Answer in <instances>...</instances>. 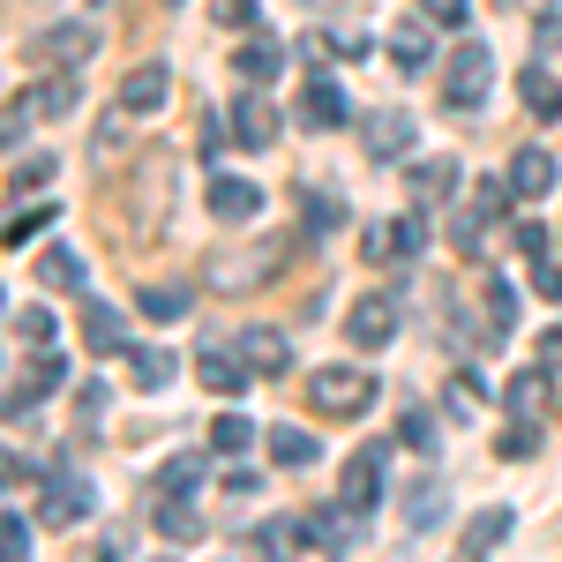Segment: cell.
I'll use <instances>...</instances> for the list:
<instances>
[{
    "label": "cell",
    "mask_w": 562,
    "mask_h": 562,
    "mask_svg": "<svg viewBox=\"0 0 562 562\" xmlns=\"http://www.w3.org/2000/svg\"><path fill=\"white\" fill-rule=\"evenodd\" d=\"M90 53H98V31H90V23H60V31H45V38H38V60H68V68H83Z\"/></svg>",
    "instance_id": "18"
},
{
    "label": "cell",
    "mask_w": 562,
    "mask_h": 562,
    "mask_svg": "<svg viewBox=\"0 0 562 562\" xmlns=\"http://www.w3.org/2000/svg\"><path fill=\"white\" fill-rule=\"evenodd\" d=\"M278 68H285V53L270 38H248V45H233V76L248 90H262V83H278Z\"/></svg>",
    "instance_id": "16"
},
{
    "label": "cell",
    "mask_w": 562,
    "mask_h": 562,
    "mask_svg": "<svg viewBox=\"0 0 562 562\" xmlns=\"http://www.w3.org/2000/svg\"><path fill=\"white\" fill-rule=\"evenodd\" d=\"M203 487V458H173V465H158V495H195Z\"/></svg>",
    "instance_id": "34"
},
{
    "label": "cell",
    "mask_w": 562,
    "mask_h": 562,
    "mask_svg": "<svg viewBox=\"0 0 562 562\" xmlns=\"http://www.w3.org/2000/svg\"><path fill=\"white\" fill-rule=\"evenodd\" d=\"M301 225L315 233V240H330V233L346 225V203H338V195H323V188H315V195L301 188Z\"/></svg>",
    "instance_id": "24"
},
{
    "label": "cell",
    "mask_w": 562,
    "mask_h": 562,
    "mask_svg": "<svg viewBox=\"0 0 562 562\" xmlns=\"http://www.w3.org/2000/svg\"><path fill=\"white\" fill-rule=\"evenodd\" d=\"M173 368H180V360L166 346H135L128 352V383L135 390H166V383H173Z\"/></svg>",
    "instance_id": "21"
},
{
    "label": "cell",
    "mask_w": 562,
    "mask_h": 562,
    "mask_svg": "<svg viewBox=\"0 0 562 562\" xmlns=\"http://www.w3.org/2000/svg\"><path fill=\"white\" fill-rule=\"evenodd\" d=\"M397 435H405L413 450H435V420H428V413H405V428H397Z\"/></svg>",
    "instance_id": "43"
},
{
    "label": "cell",
    "mask_w": 562,
    "mask_h": 562,
    "mask_svg": "<svg viewBox=\"0 0 562 562\" xmlns=\"http://www.w3.org/2000/svg\"><path fill=\"white\" fill-rule=\"evenodd\" d=\"M307 397H315L323 420H360L383 390H375V375H360V368H315L307 375Z\"/></svg>",
    "instance_id": "1"
},
{
    "label": "cell",
    "mask_w": 562,
    "mask_h": 562,
    "mask_svg": "<svg viewBox=\"0 0 562 562\" xmlns=\"http://www.w3.org/2000/svg\"><path fill=\"white\" fill-rule=\"evenodd\" d=\"M487 83H495V53H487V38H465L450 53V68H442V98L458 113H473L480 98H487Z\"/></svg>",
    "instance_id": "2"
},
{
    "label": "cell",
    "mask_w": 562,
    "mask_h": 562,
    "mask_svg": "<svg viewBox=\"0 0 562 562\" xmlns=\"http://www.w3.org/2000/svg\"><path fill=\"white\" fill-rule=\"evenodd\" d=\"M548 188H555V158H548V150H518V158H510V195L532 203V195H548Z\"/></svg>",
    "instance_id": "19"
},
{
    "label": "cell",
    "mask_w": 562,
    "mask_h": 562,
    "mask_svg": "<svg viewBox=\"0 0 562 562\" xmlns=\"http://www.w3.org/2000/svg\"><path fill=\"white\" fill-rule=\"evenodd\" d=\"M90 510H98V495H90V480H83V473H45L38 518L53 525V532H76V525H90Z\"/></svg>",
    "instance_id": "4"
},
{
    "label": "cell",
    "mask_w": 562,
    "mask_h": 562,
    "mask_svg": "<svg viewBox=\"0 0 562 562\" xmlns=\"http://www.w3.org/2000/svg\"><path fill=\"white\" fill-rule=\"evenodd\" d=\"M256 442V428L240 420V413H217V428H211V450H248Z\"/></svg>",
    "instance_id": "35"
},
{
    "label": "cell",
    "mask_w": 562,
    "mask_h": 562,
    "mask_svg": "<svg viewBox=\"0 0 562 562\" xmlns=\"http://www.w3.org/2000/svg\"><path fill=\"white\" fill-rule=\"evenodd\" d=\"M532 293H540V301H562V262L532 256Z\"/></svg>",
    "instance_id": "40"
},
{
    "label": "cell",
    "mask_w": 562,
    "mask_h": 562,
    "mask_svg": "<svg viewBox=\"0 0 562 562\" xmlns=\"http://www.w3.org/2000/svg\"><path fill=\"white\" fill-rule=\"evenodd\" d=\"M338 503H346V510H360V518H368V510L383 503V450H352V458H346Z\"/></svg>",
    "instance_id": "6"
},
{
    "label": "cell",
    "mask_w": 562,
    "mask_h": 562,
    "mask_svg": "<svg viewBox=\"0 0 562 562\" xmlns=\"http://www.w3.org/2000/svg\"><path fill=\"white\" fill-rule=\"evenodd\" d=\"M346 338H352L360 352H383L390 338H397V301H390V293H368V301H352Z\"/></svg>",
    "instance_id": "5"
},
{
    "label": "cell",
    "mask_w": 562,
    "mask_h": 562,
    "mask_svg": "<svg viewBox=\"0 0 562 562\" xmlns=\"http://www.w3.org/2000/svg\"><path fill=\"white\" fill-rule=\"evenodd\" d=\"M15 330H23V346H53V315H45V307H23Z\"/></svg>",
    "instance_id": "39"
},
{
    "label": "cell",
    "mask_w": 562,
    "mask_h": 562,
    "mask_svg": "<svg viewBox=\"0 0 562 562\" xmlns=\"http://www.w3.org/2000/svg\"><path fill=\"white\" fill-rule=\"evenodd\" d=\"M211 217H225V225H248V217H262V188L240 173H217L211 180Z\"/></svg>",
    "instance_id": "10"
},
{
    "label": "cell",
    "mask_w": 562,
    "mask_h": 562,
    "mask_svg": "<svg viewBox=\"0 0 562 562\" xmlns=\"http://www.w3.org/2000/svg\"><path fill=\"white\" fill-rule=\"evenodd\" d=\"M158 532H166V540H203L195 503H188V495H158Z\"/></svg>",
    "instance_id": "25"
},
{
    "label": "cell",
    "mask_w": 562,
    "mask_h": 562,
    "mask_svg": "<svg viewBox=\"0 0 562 562\" xmlns=\"http://www.w3.org/2000/svg\"><path fill=\"white\" fill-rule=\"evenodd\" d=\"M420 248H428V217H368V233H360L368 262H413Z\"/></svg>",
    "instance_id": "3"
},
{
    "label": "cell",
    "mask_w": 562,
    "mask_h": 562,
    "mask_svg": "<svg viewBox=\"0 0 562 562\" xmlns=\"http://www.w3.org/2000/svg\"><path fill=\"white\" fill-rule=\"evenodd\" d=\"M487 315H495V330H510V323H518V293H510L503 278H487Z\"/></svg>",
    "instance_id": "38"
},
{
    "label": "cell",
    "mask_w": 562,
    "mask_h": 562,
    "mask_svg": "<svg viewBox=\"0 0 562 562\" xmlns=\"http://www.w3.org/2000/svg\"><path fill=\"white\" fill-rule=\"evenodd\" d=\"M53 217H60V211H45V203H31V211L0 217V240H8V248H23V240H38V233L53 225Z\"/></svg>",
    "instance_id": "30"
},
{
    "label": "cell",
    "mask_w": 562,
    "mask_h": 562,
    "mask_svg": "<svg viewBox=\"0 0 562 562\" xmlns=\"http://www.w3.org/2000/svg\"><path fill=\"white\" fill-rule=\"evenodd\" d=\"M262 442H270V458H278V465H315V458H323L307 428H270Z\"/></svg>",
    "instance_id": "27"
},
{
    "label": "cell",
    "mask_w": 562,
    "mask_h": 562,
    "mask_svg": "<svg viewBox=\"0 0 562 562\" xmlns=\"http://www.w3.org/2000/svg\"><path fill=\"white\" fill-rule=\"evenodd\" d=\"M352 518H360V510H346V503L301 510V540H315L323 555H346V548H352Z\"/></svg>",
    "instance_id": "9"
},
{
    "label": "cell",
    "mask_w": 562,
    "mask_h": 562,
    "mask_svg": "<svg viewBox=\"0 0 562 562\" xmlns=\"http://www.w3.org/2000/svg\"><path fill=\"white\" fill-rule=\"evenodd\" d=\"M420 15L442 23V31H465V0H420Z\"/></svg>",
    "instance_id": "41"
},
{
    "label": "cell",
    "mask_w": 562,
    "mask_h": 562,
    "mask_svg": "<svg viewBox=\"0 0 562 562\" xmlns=\"http://www.w3.org/2000/svg\"><path fill=\"white\" fill-rule=\"evenodd\" d=\"M346 113H352L346 83H330V76H307V83H301V128H315V135H323V128H346Z\"/></svg>",
    "instance_id": "7"
},
{
    "label": "cell",
    "mask_w": 562,
    "mask_h": 562,
    "mask_svg": "<svg viewBox=\"0 0 562 562\" xmlns=\"http://www.w3.org/2000/svg\"><path fill=\"white\" fill-rule=\"evenodd\" d=\"M540 397H548V368H525V375H510V390H503L510 413H540Z\"/></svg>",
    "instance_id": "31"
},
{
    "label": "cell",
    "mask_w": 562,
    "mask_h": 562,
    "mask_svg": "<svg viewBox=\"0 0 562 562\" xmlns=\"http://www.w3.org/2000/svg\"><path fill=\"white\" fill-rule=\"evenodd\" d=\"M233 352L248 360V375H285V368H293V346H285V330H270V323L240 330V338H233Z\"/></svg>",
    "instance_id": "8"
},
{
    "label": "cell",
    "mask_w": 562,
    "mask_h": 562,
    "mask_svg": "<svg viewBox=\"0 0 562 562\" xmlns=\"http://www.w3.org/2000/svg\"><path fill=\"white\" fill-rule=\"evenodd\" d=\"M487 225H495V217L480 211V203H465V211H450V248H458V256L473 262V256H480V240H487Z\"/></svg>",
    "instance_id": "26"
},
{
    "label": "cell",
    "mask_w": 562,
    "mask_h": 562,
    "mask_svg": "<svg viewBox=\"0 0 562 562\" xmlns=\"http://www.w3.org/2000/svg\"><path fill=\"white\" fill-rule=\"evenodd\" d=\"M518 98H525V113H532V121H548V128L562 121V83L548 76V68H540V60H532V68L518 76Z\"/></svg>",
    "instance_id": "17"
},
{
    "label": "cell",
    "mask_w": 562,
    "mask_h": 562,
    "mask_svg": "<svg viewBox=\"0 0 562 562\" xmlns=\"http://www.w3.org/2000/svg\"><path fill=\"white\" fill-rule=\"evenodd\" d=\"M540 53H562V15H540Z\"/></svg>",
    "instance_id": "46"
},
{
    "label": "cell",
    "mask_w": 562,
    "mask_h": 562,
    "mask_svg": "<svg viewBox=\"0 0 562 562\" xmlns=\"http://www.w3.org/2000/svg\"><path fill=\"white\" fill-rule=\"evenodd\" d=\"M38 285H53V293H83V256H76V248H45L38 256Z\"/></svg>",
    "instance_id": "22"
},
{
    "label": "cell",
    "mask_w": 562,
    "mask_h": 562,
    "mask_svg": "<svg viewBox=\"0 0 562 562\" xmlns=\"http://www.w3.org/2000/svg\"><path fill=\"white\" fill-rule=\"evenodd\" d=\"M0 562H31V525L0 518Z\"/></svg>",
    "instance_id": "36"
},
{
    "label": "cell",
    "mask_w": 562,
    "mask_h": 562,
    "mask_svg": "<svg viewBox=\"0 0 562 562\" xmlns=\"http://www.w3.org/2000/svg\"><path fill=\"white\" fill-rule=\"evenodd\" d=\"M390 60H397L405 76H420V68H428V15H420V23H397V31H390Z\"/></svg>",
    "instance_id": "23"
},
{
    "label": "cell",
    "mask_w": 562,
    "mask_h": 562,
    "mask_svg": "<svg viewBox=\"0 0 562 562\" xmlns=\"http://www.w3.org/2000/svg\"><path fill=\"white\" fill-rule=\"evenodd\" d=\"M195 375H203L211 397H240V390H248V360L225 352V346H203V352H195Z\"/></svg>",
    "instance_id": "12"
},
{
    "label": "cell",
    "mask_w": 562,
    "mask_h": 562,
    "mask_svg": "<svg viewBox=\"0 0 562 562\" xmlns=\"http://www.w3.org/2000/svg\"><path fill=\"white\" fill-rule=\"evenodd\" d=\"M518 248H525V256H548V225H532V217H525V225H518Z\"/></svg>",
    "instance_id": "44"
},
{
    "label": "cell",
    "mask_w": 562,
    "mask_h": 562,
    "mask_svg": "<svg viewBox=\"0 0 562 562\" xmlns=\"http://www.w3.org/2000/svg\"><path fill=\"white\" fill-rule=\"evenodd\" d=\"M532 450H540V428H532V420H518V428H503V458H510V465H525Z\"/></svg>",
    "instance_id": "37"
},
{
    "label": "cell",
    "mask_w": 562,
    "mask_h": 562,
    "mask_svg": "<svg viewBox=\"0 0 562 562\" xmlns=\"http://www.w3.org/2000/svg\"><path fill=\"white\" fill-rule=\"evenodd\" d=\"M83 346L90 352H128V315L113 301H83Z\"/></svg>",
    "instance_id": "14"
},
{
    "label": "cell",
    "mask_w": 562,
    "mask_h": 562,
    "mask_svg": "<svg viewBox=\"0 0 562 562\" xmlns=\"http://www.w3.org/2000/svg\"><path fill=\"white\" fill-rule=\"evenodd\" d=\"M217 15L225 23H256V0H217Z\"/></svg>",
    "instance_id": "45"
},
{
    "label": "cell",
    "mask_w": 562,
    "mask_h": 562,
    "mask_svg": "<svg viewBox=\"0 0 562 562\" xmlns=\"http://www.w3.org/2000/svg\"><path fill=\"white\" fill-rule=\"evenodd\" d=\"M510 540V510H480L473 525H465V548H458V562H480V555H495Z\"/></svg>",
    "instance_id": "20"
},
{
    "label": "cell",
    "mask_w": 562,
    "mask_h": 562,
    "mask_svg": "<svg viewBox=\"0 0 562 562\" xmlns=\"http://www.w3.org/2000/svg\"><path fill=\"white\" fill-rule=\"evenodd\" d=\"M450 188H458V166H450V158H428V166H413V195H420V203H442Z\"/></svg>",
    "instance_id": "29"
},
{
    "label": "cell",
    "mask_w": 562,
    "mask_h": 562,
    "mask_svg": "<svg viewBox=\"0 0 562 562\" xmlns=\"http://www.w3.org/2000/svg\"><path fill=\"white\" fill-rule=\"evenodd\" d=\"M166 90H173V68H166V60H143V68L121 76V105H128V113H158Z\"/></svg>",
    "instance_id": "11"
},
{
    "label": "cell",
    "mask_w": 562,
    "mask_h": 562,
    "mask_svg": "<svg viewBox=\"0 0 562 562\" xmlns=\"http://www.w3.org/2000/svg\"><path fill=\"white\" fill-rule=\"evenodd\" d=\"M135 307H143L150 323H173L180 307H188V285H135Z\"/></svg>",
    "instance_id": "28"
},
{
    "label": "cell",
    "mask_w": 562,
    "mask_h": 562,
    "mask_svg": "<svg viewBox=\"0 0 562 562\" xmlns=\"http://www.w3.org/2000/svg\"><path fill=\"white\" fill-rule=\"evenodd\" d=\"M360 143H368V158H405L413 150V113H368V128H360Z\"/></svg>",
    "instance_id": "13"
},
{
    "label": "cell",
    "mask_w": 562,
    "mask_h": 562,
    "mask_svg": "<svg viewBox=\"0 0 562 562\" xmlns=\"http://www.w3.org/2000/svg\"><path fill=\"white\" fill-rule=\"evenodd\" d=\"M233 135H240V143H248V150H270V143H278V105H270V98H256V90H248V98H240V105H233Z\"/></svg>",
    "instance_id": "15"
},
{
    "label": "cell",
    "mask_w": 562,
    "mask_h": 562,
    "mask_svg": "<svg viewBox=\"0 0 562 562\" xmlns=\"http://www.w3.org/2000/svg\"><path fill=\"white\" fill-rule=\"evenodd\" d=\"M540 368H562V323L548 330V338H540Z\"/></svg>",
    "instance_id": "47"
},
{
    "label": "cell",
    "mask_w": 562,
    "mask_h": 562,
    "mask_svg": "<svg viewBox=\"0 0 562 562\" xmlns=\"http://www.w3.org/2000/svg\"><path fill=\"white\" fill-rule=\"evenodd\" d=\"M405 525H413V532H428V525H442V487H435V480H420V487L405 495Z\"/></svg>",
    "instance_id": "32"
},
{
    "label": "cell",
    "mask_w": 562,
    "mask_h": 562,
    "mask_svg": "<svg viewBox=\"0 0 562 562\" xmlns=\"http://www.w3.org/2000/svg\"><path fill=\"white\" fill-rule=\"evenodd\" d=\"M60 173V166H53V158H45V150H31V158H23V166H15V173H8V195H38L45 180Z\"/></svg>",
    "instance_id": "33"
},
{
    "label": "cell",
    "mask_w": 562,
    "mask_h": 562,
    "mask_svg": "<svg viewBox=\"0 0 562 562\" xmlns=\"http://www.w3.org/2000/svg\"><path fill=\"white\" fill-rule=\"evenodd\" d=\"M473 203H480L487 217H503V211H510V180H480V188H473Z\"/></svg>",
    "instance_id": "42"
}]
</instances>
